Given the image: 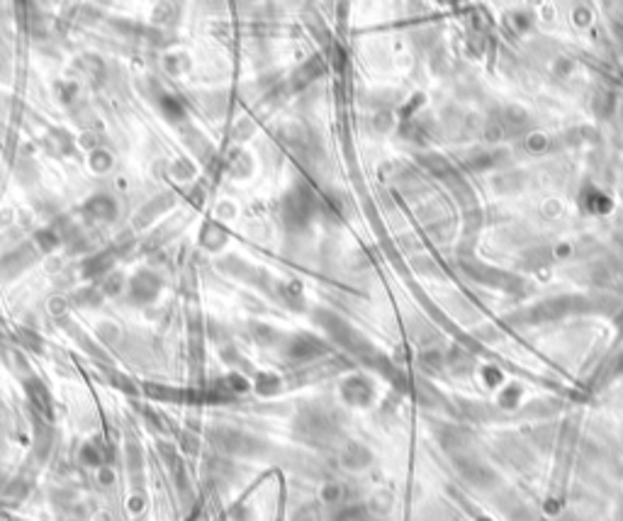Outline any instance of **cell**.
Wrapping results in <instances>:
<instances>
[{
	"mask_svg": "<svg viewBox=\"0 0 623 521\" xmlns=\"http://www.w3.org/2000/svg\"><path fill=\"white\" fill-rule=\"evenodd\" d=\"M283 212H285V222L290 227H302V224L310 222L312 217V195L302 188L290 190L288 197L283 202Z\"/></svg>",
	"mask_w": 623,
	"mask_h": 521,
	"instance_id": "cell-1",
	"label": "cell"
},
{
	"mask_svg": "<svg viewBox=\"0 0 623 521\" xmlns=\"http://www.w3.org/2000/svg\"><path fill=\"white\" fill-rule=\"evenodd\" d=\"M158 290H161V283H158V278L149 271L136 273V276L129 281V295L134 303H151V300L158 295Z\"/></svg>",
	"mask_w": 623,
	"mask_h": 521,
	"instance_id": "cell-2",
	"label": "cell"
},
{
	"mask_svg": "<svg viewBox=\"0 0 623 521\" xmlns=\"http://www.w3.org/2000/svg\"><path fill=\"white\" fill-rule=\"evenodd\" d=\"M27 392H30V397H32V402H35V407L37 409H42L44 414H49L52 412V402H49V392L44 390V385L42 382H32V385H27Z\"/></svg>",
	"mask_w": 623,
	"mask_h": 521,
	"instance_id": "cell-3",
	"label": "cell"
},
{
	"mask_svg": "<svg viewBox=\"0 0 623 521\" xmlns=\"http://www.w3.org/2000/svg\"><path fill=\"white\" fill-rule=\"evenodd\" d=\"M103 451L98 446H93V443H86L83 451H81V460H83L86 465H91V468H100L103 465Z\"/></svg>",
	"mask_w": 623,
	"mask_h": 521,
	"instance_id": "cell-4",
	"label": "cell"
},
{
	"mask_svg": "<svg viewBox=\"0 0 623 521\" xmlns=\"http://www.w3.org/2000/svg\"><path fill=\"white\" fill-rule=\"evenodd\" d=\"M295 521H314V512H312V507H302L300 512H297Z\"/></svg>",
	"mask_w": 623,
	"mask_h": 521,
	"instance_id": "cell-5",
	"label": "cell"
}]
</instances>
